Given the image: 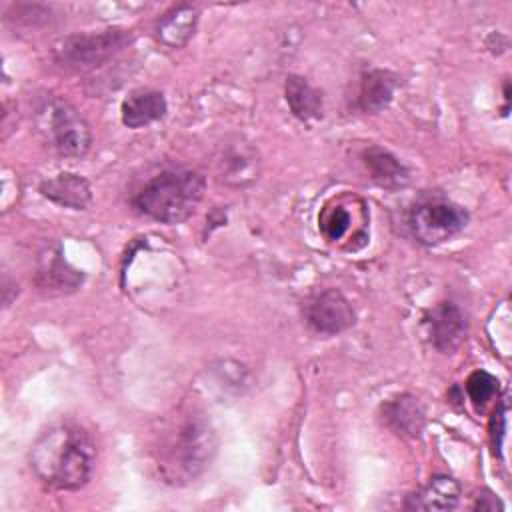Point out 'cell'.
<instances>
[{"label":"cell","instance_id":"obj_6","mask_svg":"<svg viewBox=\"0 0 512 512\" xmlns=\"http://www.w3.org/2000/svg\"><path fill=\"white\" fill-rule=\"evenodd\" d=\"M468 222V210L442 194L422 196L414 202L406 218L412 238L422 246H438L458 236Z\"/></svg>","mask_w":512,"mask_h":512},{"label":"cell","instance_id":"obj_7","mask_svg":"<svg viewBox=\"0 0 512 512\" xmlns=\"http://www.w3.org/2000/svg\"><path fill=\"white\" fill-rule=\"evenodd\" d=\"M302 316L306 324L322 336H336L346 332L356 322V312L350 300L336 288L310 294L302 302Z\"/></svg>","mask_w":512,"mask_h":512},{"label":"cell","instance_id":"obj_24","mask_svg":"<svg viewBox=\"0 0 512 512\" xmlns=\"http://www.w3.org/2000/svg\"><path fill=\"white\" fill-rule=\"evenodd\" d=\"M510 110V80H504V108H502V116H508Z\"/></svg>","mask_w":512,"mask_h":512},{"label":"cell","instance_id":"obj_10","mask_svg":"<svg viewBox=\"0 0 512 512\" xmlns=\"http://www.w3.org/2000/svg\"><path fill=\"white\" fill-rule=\"evenodd\" d=\"M168 112L166 96L154 88H136L120 104V118L126 128L138 130L156 120H162Z\"/></svg>","mask_w":512,"mask_h":512},{"label":"cell","instance_id":"obj_4","mask_svg":"<svg viewBox=\"0 0 512 512\" xmlns=\"http://www.w3.org/2000/svg\"><path fill=\"white\" fill-rule=\"evenodd\" d=\"M132 42L126 28H106L100 32H84L60 38L52 46L54 62L70 72H88L122 52Z\"/></svg>","mask_w":512,"mask_h":512},{"label":"cell","instance_id":"obj_18","mask_svg":"<svg viewBox=\"0 0 512 512\" xmlns=\"http://www.w3.org/2000/svg\"><path fill=\"white\" fill-rule=\"evenodd\" d=\"M220 166V176L228 184L244 186L252 182L256 176V166H258V156L256 150L250 144H230L224 148V152L218 158Z\"/></svg>","mask_w":512,"mask_h":512},{"label":"cell","instance_id":"obj_20","mask_svg":"<svg viewBox=\"0 0 512 512\" xmlns=\"http://www.w3.org/2000/svg\"><path fill=\"white\" fill-rule=\"evenodd\" d=\"M350 222H352V216L350 212L336 204V206H324L320 216H318V226H320V232L324 234V238L328 242H336L340 240L348 228H350Z\"/></svg>","mask_w":512,"mask_h":512},{"label":"cell","instance_id":"obj_19","mask_svg":"<svg viewBox=\"0 0 512 512\" xmlns=\"http://www.w3.org/2000/svg\"><path fill=\"white\" fill-rule=\"evenodd\" d=\"M466 394L470 398V402L476 408L486 406L490 400H494V396L500 390V382L494 374L486 372V370H474L468 378H466Z\"/></svg>","mask_w":512,"mask_h":512},{"label":"cell","instance_id":"obj_12","mask_svg":"<svg viewBox=\"0 0 512 512\" xmlns=\"http://www.w3.org/2000/svg\"><path fill=\"white\" fill-rule=\"evenodd\" d=\"M38 190L50 202L70 210H86L92 202V188L88 180L74 172H60L46 178L40 182Z\"/></svg>","mask_w":512,"mask_h":512},{"label":"cell","instance_id":"obj_23","mask_svg":"<svg viewBox=\"0 0 512 512\" xmlns=\"http://www.w3.org/2000/svg\"><path fill=\"white\" fill-rule=\"evenodd\" d=\"M18 294V284L14 280H10L8 274H4L2 278V302L4 306H10V302L16 298Z\"/></svg>","mask_w":512,"mask_h":512},{"label":"cell","instance_id":"obj_8","mask_svg":"<svg viewBox=\"0 0 512 512\" xmlns=\"http://www.w3.org/2000/svg\"><path fill=\"white\" fill-rule=\"evenodd\" d=\"M424 328L430 344L442 352L452 354L462 346L468 334V320L464 310L452 302L442 300L424 312Z\"/></svg>","mask_w":512,"mask_h":512},{"label":"cell","instance_id":"obj_11","mask_svg":"<svg viewBox=\"0 0 512 512\" xmlns=\"http://www.w3.org/2000/svg\"><path fill=\"white\" fill-rule=\"evenodd\" d=\"M460 482L446 474L432 476L422 488L408 494L404 500L406 510H454L460 504Z\"/></svg>","mask_w":512,"mask_h":512},{"label":"cell","instance_id":"obj_2","mask_svg":"<svg viewBox=\"0 0 512 512\" xmlns=\"http://www.w3.org/2000/svg\"><path fill=\"white\" fill-rule=\"evenodd\" d=\"M218 448V436L206 414L188 410L160 434L156 466L164 482L186 486L210 466Z\"/></svg>","mask_w":512,"mask_h":512},{"label":"cell","instance_id":"obj_17","mask_svg":"<svg viewBox=\"0 0 512 512\" xmlns=\"http://www.w3.org/2000/svg\"><path fill=\"white\" fill-rule=\"evenodd\" d=\"M284 98L296 120L308 124L322 118V112H324L322 92L316 90L306 78L298 74H290L284 82Z\"/></svg>","mask_w":512,"mask_h":512},{"label":"cell","instance_id":"obj_13","mask_svg":"<svg viewBox=\"0 0 512 512\" xmlns=\"http://www.w3.org/2000/svg\"><path fill=\"white\" fill-rule=\"evenodd\" d=\"M200 20V10L194 4L182 2L172 6L156 24V40L172 50H178L188 44L194 36Z\"/></svg>","mask_w":512,"mask_h":512},{"label":"cell","instance_id":"obj_5","mask_svg":"<svg viewBox=\"0 0 512 512\" xmlns=\"http://www.w3.org/2000/svg\"><path fill=\"white\" fill-rule=\"evenodd\" d=\"M38 130L64 158H84L92 144L86 118L64 98H48L38 108Z\"/></svg>","mask_w":512,"mask_h":512},{"label":"cell","instance_id":"obj_3","mask_svg":"<svg viewBox=\"0 0 512 512\" xmlns=\"http://www.w3.org/2000/svg\"><path fill=\"white\" fill-rule=\"evenodd\" d=\"M206 178L192 168H170L150 178L134 196L140 214L162 222L180 224L188 220L204 198Z\"/></svg>","mask_w":512,"mask_h":512},{"label":"cell","instance_id":"obj_15","mask_svg":"<svg viewBox=\"0 0 512 512\" xmlns=\"http://www.w3.org/2000/svg\"><path fill=\"white\" fill-rule=\"evenodd\" d=\"M400 86V78L382 68H370L360 78L358 90V108L364 114H378L390 106L396 88Z\"/></svg>","mask_w":512,"mask_h":512},{"label":"cell","instance_id":"obj_16","mask_svg":"<svg viewBox=\"0 0 512 512\" xmlns=\"http://www.w3.org/2000/svg\"><path fill=\"white\" fill-rule=\"evenodd\" d=\"M364 166L368 168L370 178L388 190H398L404 188L410 182V168L394 156L390 150L380 148V146H370L362 154Z\"/></svg>","mask_w":512,"mask_h":512},{"label":"cell","instance_id":"obj_1","mask_svg":"<svg viewBox=\"0 0 512 512\" xmlns=\"http://www.w3.org/2000/svg\"><path fill=\"white\" fill-rule=\"evenodd\" d=\"M96 464V444L74 424L60 422L38 436L30 450V468L38 480L56 490H80Z\"/></svg>","mask_w":512,"mask_h":512},{"label":"cell","instance_id":"obj_9","mask_svg":"<svg viewBox=\"0 0 512 512\" xmlns=\"http://www.w3.org/2000/svg\"><path fill=\"white\" fill-rule=\"evenodd\" d=\"M34 282L40 292L62 296L76 292L84 282V274L62 256L60 248H46L38 258Z\"/></svg>","mask_w":512,"mask_h":512},{"label":"cell","instance_id":"obj_21","mask_svg":"<svg viewBox=\"0 0 512 512\" xmlns=\"http://www.w3.org/2000/svg\"><path fill=\"white\" fill-rule=\"evenodd\" d=\"M488 430H490V442H492L494 450H500L502 448V438H504V432H506V406L504 404H500L492 412Z\"/></svg>","mask_w":512,"mask_h":512},{"label":"cell","instance_id":"obj_14","mask_svg":"<svg viewBox=\"0 0 512 512\" xmlns=\"http://www.w3.org/2000/svg\"><path fill=\"white\" fill-rule=\"evenodd\" d=\"M382 418L388 428L404 438H420L426 426V412L412 394H398L382 404Z\"/></svg>","mask_w":512,"mask_h":512},{"label":"cell","instance_id":"obj_22","mask_svg":"<svg viewBox=\"0 0 512 512\" xmlns=\"http://www.w3.org/2000/svg\"><path fill=\"white\" fill-rule=\"evenodd\" d=\"M504 504L490 492V490H480L474 498V504H472V510H502Z\"/></svg>","mask_w":512,"mask_h":512}]
</instances>
